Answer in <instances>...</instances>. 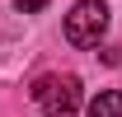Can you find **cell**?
<instances>
[{"label":"cell","instance_id":"obj_3","mask_svg":"<svg viewBox=\"0 0 122 117\" xmlns=\"http://www.w3.org/2000/svg\"><path fill=\"white\" fill-rule=\"evenodd\" d=\"M89 117H122V89H103L89 98Z\"/></svg>","mask_w":122,"mask_h":117},{"label":"cell","instance_id":"obj_4","mask_svg":"<svg viewBox=\"0 0 122 117\" xmlns=\"http://www.w3.org/2000/svg\"><path fill=\"white\" fill-rule=\"evenodd\" d=\"M103 66H122V52H117V47H103Z\"/></svg>","mask_w":122,"mask_h":117},{"label":"cell","instance_id":"obj_2","mask_svg":"<svg viewBox=\"0 0 122 117\" xmlns=\"http://www.w3.org/2000/svg\"><path fill=\"white\" fill-rule=\"evenodd\" d=\"M33 98L42 103L52 117H71L80 108V80L75 75H47V80L33 84Z\"/></svg>","mask_w":122,"mask_h":117},{"label":"cell","instance_id":"obj_1","mask_svg":"<svg viewBox=\"0 0 122 117\" xmlns=\"http://www.w3.org/2000/svg\"><path fill=\"white\" fill-rule=\"evenodd\" d=\"M108 33V5L103 0H80L66 14V42L71 47H94Z\"/></svg>","mask_w":122,"mask_h":117}]
</instances>
